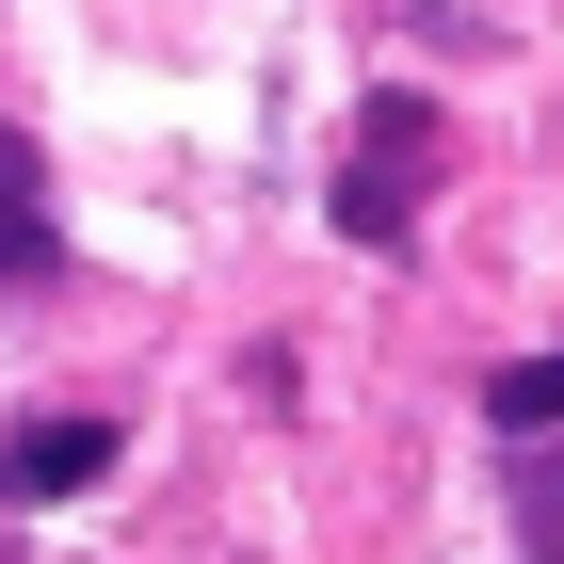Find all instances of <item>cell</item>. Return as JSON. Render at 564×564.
I'll use <instances>...</instances> for the list:
<instances>
[{
	"label": "cell",
	"instance_id": "obj_1",
	"mask_svg": "<svg viewBox=\"0 0 564 564\" xmlns=\"http://www.w3.org/2000/svg\"><path fill=\"white\" fill-rule=\"evenodd\" d=\"M435 162H452V130H435V97H371L355 113V145H339V242H420V194H435Z\"/></svg>",
	"mask_w": 564,
	"mask_h": 564
},
{
	"label": "cell",
	"instance_id": "obj_5",
	"mask_svg": "<svg viewBox=\"0 0 564 564\" xmlns=\"http://www.w3.org/2000/svg\"><path fill=\"white\" fill-rule=\"evenodd\" d=\"M484 403H500V435H564V355H517Z\"/></svg>",
	"mask_w": 564,
	"mask_h": 564
},
{
	"label": "cell",
	"instance_id": "obj_4",
	"mask_svg": "<svg viewBox=\"0 0 564 564\" xmlns=\"http://www.w3.org/2000/svg\"><path fill=\"white\" fill-rule=\"evenodd\" d=\"M517 532L532 564H564V435H517Z\"/></svg>",
	"mask_w": 564,
	"mask_h": 564
},
{
	"label": "cell",
	"instance_id": "obj_3",
	"mask_svg": "<svg viewBox=\"0 0 564 564\" xmlns=\"http://www.w3.org/2000/svg\"><path fill=\"white\" fill-rule=\"evenodd\" d=\"M48 274H65V210H48L33 130H0V291H48Z\"/></svg>",
	"mask_w": 564,
	"mask_h": 564
},
{
	"label": "cell",
	"instance_id": "obj_2",
	"mask_svg": "<svg viewBox=\"0 0 564 564\" xmlns=\"http://www.w3.org/2000/svg\"><path fill=\"white\" fill-rule=\"evenodd\" d=\"M97 468H113V420H65V403H48V420L0 435V500H82Z\"/></svg>",
	"mask_w": 564,
	"mask_h": 564
}]
</instances>
